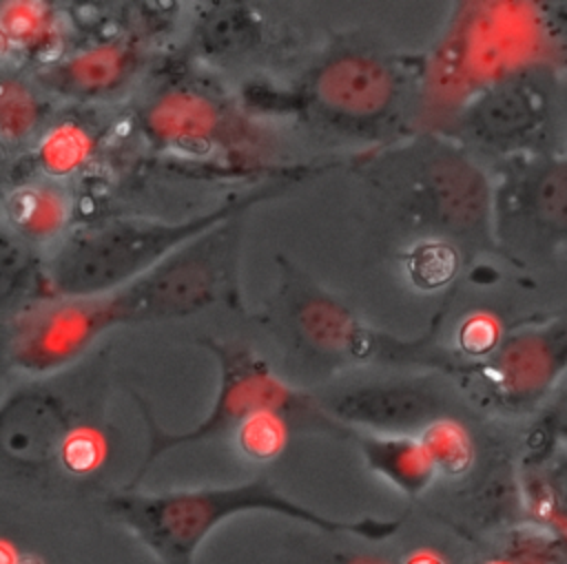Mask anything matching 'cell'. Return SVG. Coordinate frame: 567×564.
I'll list each match as a JSON object with an SVG mask.
<instances>
[{
    "label": "cell",
    "mask_w": 567,
    "mask_h": 564,
    "mask_svg": "<svg viewBox=\"0 0 567 564\" xmlns=\"http://www.w3.org/2000/svg\"><path fill=\"white\" fill-rule=\"evenodd\" d=\"M73 217L75 203L66 181L31 173L0 192V228L40 254L71 234Z\"/></svg>",
    "instance_id": "obj_16"
},
{
    "label": "cell",
    "mask_w": 567,
    "mask_h": 564,
    "mask_svg": "<svg viewBox=\"0 0 567 564\" xmlns=\"http://www.w3.org/2000/svg\"><path fill=\"white\" fill-rule=\"evenodd\" d=\"M445 307L419 336L374 327L286 257H277V288L261 321L297 356L328 372L363 365L425 367L454 378L461 356L441 343Z\"/></svg>",
    "instance_id": "obj_3"
},
{
    "label": "cell",
    "mask_w": 567,
    "mask_h": 564,
    "mask_svg": "<svg viewBox=\"0 0 567 564\" xmlns=\"http://www.w3.org/2000/svg\"><path fill=\"white\" fill-rule=\"evenodd\" d=\"M365 464L394 484L401 493L416 498L436 480V467L419 436L354 434Z\"/></svg>",
    "instance_id": "obj_21"
},
{
    "label": "cell",
    "mask_w": 567,
    "mask_h": 564,
    "mask_svg": "<svg viewBox=\"0 0 567 564\" xmlns=\"http://www.w3.org/2000/svg\"><path fill=\"white\" fill-rule=\"evenodd\" d=\"M529 440L554 442L567 449V378L560 380V385L536 411V422L529 431Z\"/></svg>",
    "instance_id": "obj_28"
},
{
    "label": "cell",
    "mask_w": 567,
    "mask_h": 564,
    "mask_svg": "<svg viewBox=\"0 0 567 564\" xmlns=\"http://www.w3.org/2000/svg\"><path fill=\"white\" fill-rule=\"evenodd\" d=\"M261 4L202 2L190 27L193 53L210 64H235L259 53L270 38Z\"/></svg>",
    "instance_id": "obj_17"
},
{
    "label": "cell",
    "mask_w": 567,
    "mask_h": 564,
    "mask_svg": "<svg viewBox=\"0 0 567 564\" xmlns=\"http://www.w3.org/2000/svg\"><path fill=\"white\" fill-rule=\"evenodd\" d=\"M197 345L217 363V389L210 409L193 427L168 431L159 427L148 403L137 391H131L146 427V451L126 487L135 489L144 473L168 451L228 436L259 411H279L292 422V427L350 434L323 414L315 394L299 389L279 376L250 345L215 336H202L197 338Z\"/></svg>",
    "instance_id": "obj_7"
},
{
    "label": "cell",
    "mask_w": 567,
    "mask_h": 564,
    "mask_svg": "<svg viewBox=\"0 0 567 564\" xmlns=\"http://www.w3.org/2000/svg\"><path fill=\"white\" fill-rule=\"evenodd\" d=\"M246 215L224 219L111 292L122 327L190 318L219 303L244 312L239 263Z\"/></svg>",
    "instance_id": "obj_8"
},
{
    "label": "cell",
    "mask_w": 567,
    "mask_h": 564,
    "mask_svg": "<svg viewBox=\"0 0 567 564\" xmlns=\"http://www.w3.org/2000/svg\"><path fill=\"white\" fill-rule=\"evenodd\" d=\"M7 323L13 372L31 378L69 372L106 332L122 327L111 294L44 299Z\"/></svg>",
    "instance_id": "obj_13"
},
{
    "label": "cell",
    "mask_w": 567,
    "mask_h": 564,
    "mask_svg": "<svg viewBox=\"0 0 567 564\" xmlns=\"http://www.w3.org/2000/svg\"><path fill=\"white\" fill-rule=\"evenodd\" d=\"M0 24L16 49V58L22 55L35 62V69L62 58V27L60 15L51 2H0Z\"/></svg>",
    "instance_id": "obj_22"
},
{
    "label": "cell",
    "mask_w": 567,
    "mask_h": 564,
    "mask_svg": "<svg viewBox=\"0 0 567 564\" xmlns=\"http://www.w3.org/2000/svg\"><path fill=\"white\" fill-rule=\"evenodd\" d=\"M474 157L496 161L532 153H567V104L558 73L520 64L483 84L445 130Z\"/></svg>",
    "instance_id": "obj_9"
},
{
    "label": "cell",
    "mask_w": 567,
    "mask_h": 564,
    "mask_svg": "<svg viewBox=\"0 0 567 564\" xmlns=\"http://www.w3.org/2000/svg\"><path fill=\"white\" fill-rule=\"evenodd\" d=\"M93 363L13 387L0 403V493L29 500L69 498L80 487L64 471L73 429L102 416Z\"/></svg>",
    "instance_id": "obj_6"
},
{
    "label": "cell",
    "mask_w": 567,
    "mask_h": 564,
    "mask_svg": "<svg viewBox=\"0 0 567 564\" xmlns=\"http://www.w3.org/2000/svg\"><path fill=\"white\" fill-rule=\"evenodd\" d=\"M312 170V166H306L290 175L264 179L244 192L226 197L208 210L175 221L155 217H113L71 230V234L44 257L49 294H111L224 219L250 212L255 206L284 195Z\"/></svg>",
    "instance_id": "obj_4"
},
{
    "label": "cell",
    "mask_w": 567,
    "mask_h": 564,
    "mask_svg": "<svg viewBox=\"0 0 567 564\" xmlns=\"http://www.w3.org/2000/svg\"><path fill=\"white\" fill-rule=\"evenodd\" d=\"M399 257L410 283L425 292L445 288L465 263L456 246L439 239L412 241Z\"/></svg>",
    "instance_id": "obj_24"
},
{
    "label": "cell",
    "mask_w": 567,
    "mask_h": 564,
    "mask_svg": "<svg viewBox=\"0 0 567 564\" xmlns=\"http://www.w3.org/2000/svg\"><path fill=\"white\" fill-rule=\"evenodd\" d=\"M142 66V49L131 38H111L33 69L35 82L58 102H100L124 91Z\"/></svg>",
    "instance_id": "obj_15"
},
{
    "label": "cell",
    "mask_w": 567,
    "mask_h": 564,
    "mask_svg": "<svg viewBox=\"0 0 567 564\" xmlns=\"http://www.w3.org/2000/svg\"><path fill=\"white\" fill-rule=\"evenodd\" d=\"M102 509L135 535L159 564H193L206 537L244 513H272L326 533H350L365 540H385L401 529V520L390 518L339 520L323 515L288 498L268 478L171 491L122 487L104 495Z\"/></svg>",
    "instance_id": "obj_2"
},
{
    "label": "cell",
    "mask_w": 567,
    "mask_h": 564,
    "mask_svg": "<svg viewBox=\"0 0 567 564\" xmlns=\"http://www.w3.org/2000/svg\"><path fill=\"white\" fill-rule=\"evenodd\" d=\"M18 58H16V49L7 35V31L2 29L0 24V66H9V64H16Z\"/></svg>",
    "instance_id": "obj_30"
},
{
    "label": "cell",
    "mask_w": 567,
    "mask_h": 564,
    "mask_svg": "<svg viewBox=\"0 0 567 564\" xmlns=\"http://www.w3.org/2000/svg\"><path fill=\"white\" fill-rule=\"evenodd\" d=\"M55 104L33 73L18 64L0 66V153L31 148L55 117Z\"/></svg>",
    "instance_id": "obj_18"
},
{
    "label": "cell",
    "mask_w": 567,
    "mask_h": 564,
    "mask_svg": "<svg viewBox=\"0 0 567 564\" xmlns=\"http://www.w3.org/2000/svg\"><path fill=\"white\" fill-rule=\"evenodd\" d=\"M290 429L292 422L284 414L259 411L244 420L230 436L244 458L252 462H270L284 451Z\"/></svg>",
    "instance_id": "obj_26"
},
{
    "label": "cell",
    "mask_w": 567,
    "mask_h": 564,
    "mask_svg": "<svg viewBox=\"0 0 567 564\" xmlns=\"http://www.w3.org/2000/svg\"><path fill=\"white\" fill-rule=\"evenodd\" d=\"M501 336L503 327L492 314H472L456 330L454 352L461 356V361H481L498 345Z\"/></svg>",
    "instance_id": "obj_27"
},
{
    "label": "cell",
    "mask_w": 567,
    "mask_h": 564,
    "mask_svg": "<svg viewBox=\"0 0 567 564\" xmlns=\"http://www.w3.org/2000/svg\"><path fill=\"white\" fill-rule=\"evenodd\" d=\"M97 148V126L86 115L64 113L49 122V126L29 150L33 157L35 175L66 181L91 164Z\"/></svg>",
    "instance_id": "obj_19"
},
{
    "label": "cell",
    "mask_w": 567,
    "mask_h": 564,
    "mask_svg": "<svg viewBox=\"0 0 567 564\" xmlns=\"http://www.w3.org/2000/svg\"><path fill=\"white\" fill-rule=\"evenodd\" d=\"M140 128L151 146L182 157H230L261 146L259 128L237 100L204 82H177L157 91L140 111Z\"/></svg>",
    "instance_id": "obj_12"
},
{
    "label": "cell",
    "mask_w": 567,
    "mask_h": 564,
    "mask_svg": "<svg viewBox=\"0 0 567 564\" xmlns=\"http://www.w3.org/2000/svg\"><path fill=\"white\" fill-rule=\"evenodd\" d=\"M13 372L11 363V343H9V323L0 321V380Z\"/></svg>",
    "instance_id": "obj_29"
},
{
    "label": "cell",
    "mask_w": 567,
    "mask_h": 564,
    "mask_svg": "<svg viewBox=\"0 0 567 564\" xmlns=\"http://www.w3.org/2000/svg\"><path fill=\"white\" fill-rule=\"evenodd\" d=\"M416 436L427 449L439 478H461L470 471L476 458V447L463 420L454 416L441 418L427 425Z\"/></svg>",
    "instance_id": "obj_25"
},
{
    "label": "cell",
    "mask_w": 567,
    "mask_h": 564,
    "mask_svg": "<svg viewBox=\"0 0 567 564\" xmlns=\"http://www.w3.org/2000/svg\"><path fill=\"white\" fill-rule=\"evenodd\" d=\"M18 564H40V562H38V560H33V557H22V555H20Z\"/></svg>",
    "instance_id": "obj_32"
},
{
    "label": "cell",
    "mask_w": 567,
    "mask_h": 564,
    "mask_svg": "<svg viewBox=\"0 0 567 564\" xmlns=\"http://www.w3.org/2000/svg\"><path fill=\"white\" fill-rule=\"evenodd\" d=\"M520 478L529 513L549 529L567 533V449L529 440Z\"/></svg>",
    "instance_id": "obj_20"
},
{
    "label": "cell",
    "mask_w": 567,
    "mask_h": 564,
    "mask_svg": "<svg viewBox=\"0 0 567 564\" xmlns=\"http://www.w3.org/2000/svg\"><path fill=\"white\" fill-rule=\"evenodd\" d=\"M44 299H53L49 294L44 257L0 228V321H9Z\"/></svg>",
    "instance_id": "obj_23"
},
{
    "label": "cell",
    "mask_w": 567,
    "mask_h": 564,
    "mask_svg": "<svg viewBox=\"0 0 567 564\" xmlns=\"http://www.w3.org/2000/svg\"><path fill=\"white\" fill-rule=\"evenodd\" d=\"M563 378H567V307L507 327L485 358L463 361L452 380L489 411L529 416Z\"/></svg>",
    "instance_id": "obj_10"
},
{
    "label": "cell",
    "mask_w": 567,
    "mask_h": 564,
    "mask_svg": "<svg viewBox=\"0 0 567 564\" xmlns=\"http://www.w3.org/2000/svg\"><path fill=\"white\" fill-rule=\"evenodd\" d=\"M0 155H2V153H0Z\"/></svg>",
    "instance_id": "obj_33"
},
{
    "label": "cell",
    "mask_w": 567,
    "mask_h": 564,
    "mask_svg": "<svg viewBox=\"0 0 567 564\" xmlns=\"http://www.w3.org/2000/svg\"><path fill=\"white\" fill-rule=\"evenodd\" d=\"M365 188L419 239L456 246L463 257L492 250V177L445 133H419L363 150L350 164ZM416 239V241H419Z\"/></svg>",
    "instance_id": "obj_1"
},
{
    "label": "cell",
    "mask_w": 567,
    "mask_h": 564,
    "mask_svg": "<svg viewBox=\"0 0 567 564\" xmlns=\"http://www.w3.org/2000/svg\"><path fill=\"white\" fill-rule=\"evenodd\" d=\"M405 93L408 66L399 55L346 42L323 51L288 88L246 82L237 102L250 117L288 113L323 133L363 142L385 135Z\"/></svg>",
    "instance_id": "obj_5"
},
{
    "label": "cell",
    "mask_w": 567,
    "mask_h": 564,
    "mask_svg": "<svg viewBox=\"0 0 567 564\" xmlns=\"http://www.w3.org/2000/svg\"><path fill=\"white\" fill-rule=\"evenodd\" d=\"M20 555L13 551V546L4 540H0V564H18Z\"/></svg>",
    "instance_id": "obj_31"
},
{
    "label": "cell",
    "mask_w": 567,
    "mask_h": 564,
    "mask_svg": "<svg viewBox=\"0 0 567 564\" xmlns=\"http://www.w3.org/2000/svg\"><path fill=\"white\" fill-rule=\"evenodd\" d=\"M489 177L496 252L523 265L567 248V153L509 157Z\"/></svg>",
    "instance_id": "obj_11"
},
{
    "label": "cell",
    "mask_w": 567,
    "mask_h": 564,
    "mask_svg": "<svg viewBox=\"0 0 567 564\" xmlns=\"http://www.w3.org/2000/svg\"><path fill=\"white\" fill-rule=\"evenodd\" d=\"M317 400L323 414L350 434L416 436L427 425L454 416L452 398L434 374L352 380Z\"/></svg>",
    "instance_id": "obj_14"
}]
</instances>
